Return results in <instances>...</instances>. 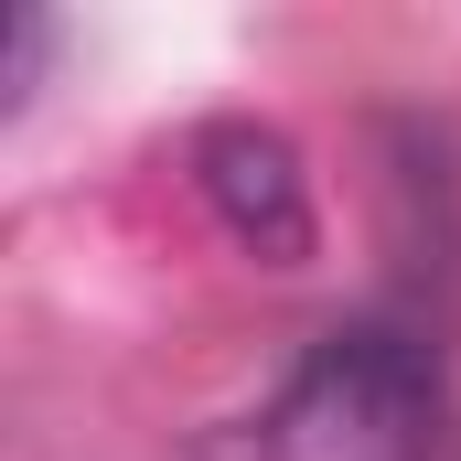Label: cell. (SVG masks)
Listing matches in <instances>:
<instances>
[{"label": "cell", "mask_w": 461, "mask_h": 461, "mask_svg": "<svg viewBox=\"0 0 461 461\" xmlns=\"http://www.w3.org/2000/svg\"><path fill=\"white\" fill-rule=\"evenodd\" d=\"M451 386L408 322H333L247 419L204 429V461H440Z\"/></svg>", "instance_id": "1"}, {"label": "cell", "mask_w": 461, "mask_h": 461, "mask_svg": "<svg viewBox=\"0 0 461 461\" xmlns=\"http://www.w3.org/2000/svg\"><path fill=\"white\" fill-rule=\"evenodd\" d=\"M194 183H204V204L226 215L236 247H258L268 268H301L312 258V194H301V161H290V140L279 129H204L194 140Z\"/></svg>", "instance_id": "2"}]
</instances>
